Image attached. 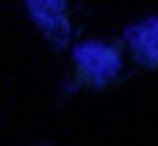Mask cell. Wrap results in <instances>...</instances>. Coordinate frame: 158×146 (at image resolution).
<instances>
[{
    "mask_svg": "<svg viewBox=\"0 0 158 146\" xmlns=\"http://www.w3.org/2000/svg\"><path fill=\"white\" fill-rule=\"evenodd\" d=\"M32 20L44 32L52 47L61 50L71 40V22H69L67 2L61 0H30L26 2Z\"/></svg>",
    "mask_w": 158,
    "mask_h": 146,
    "instance_id": "7a4b0ae2",
    "label": "cell"
},
{
    "mask_svg": "<svg viewBox=\"0 0 158 146\" xmlns=\"http://www.w3.org/2000/svg\"><path fill=\"white\" fill-rule=\"evenodd\" d=\"M125 42L135 61L152 69L158 67V18L128 26L125 30Z\"/></svg>",
    "mask_w": 158,
    "mask_h": 146,
    "instance_id": "3957f363",
    "label": "cell"
},
{
    "mask_svg": "<svg viewBox=\"0 0 158 146\" xmlns=\"http://www.w3.org/2000/svg\"><path fill=\"white\" fill-rule=\"evenodd\" d=\"M73 67L79 85L105 89L115 83L123 69V57L117 43L83 42L73 47Z\"/></svg>",
    "mask_w": 158,
    "mask_h": 146,
    "instance_id": "6da1fadb",
    "label": "cell"
}]
</instances>
